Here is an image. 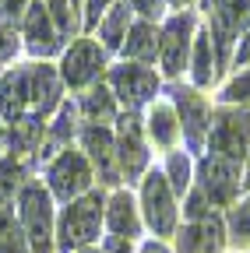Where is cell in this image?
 I'll return each instance as SVG.
<instances>
[{
  "label": "cell",
  "instance_id": "obj_4",
  "mask_svg": "<svg viewBox=\"0 0 250 253\" xmlns=\"http://www.w3.org/2000/svg\"><path fill=\"white\" fill-rule=\"evenodd\" d=\"M250 144V109H215L211 113V155L240 166Z\"/></svg>",
  "mask_w": 250,
  "mask_h": 253
},
{
  "label": "cell",
  "instance_id": "obj_5",
  "mask_svg": "<svg viewBox=\"0 0 250 253\" xmlns=\"http://www.w3.org/2000/svg\"><path fill=\"white\" fill-rule=\"evenodd\" d=\"M109 84L116 91V99L127 106L131 113H138L155 91H159V78H155L151 67H138V63H123V67H113L109 71Z\"/></svg>",
  "mask_w": 250,
  "mask_h": 253
},
{
  "label": "cell",
  "instance_id": "obj_1",
  "mask_svg": "<svg viewBox=\"0 0 250 253\" xmlns=\"http://www.w3.org/2000/svg\"><path fill=\"white\" fill-rule=\"evenodd\" d=\"M102 194L92 190L81 201H71L60 214V225H56V236H60V253H74L81 246H88L92 239L99 236V221H102Z\"/></svg>",
  "mask_w": 250,
  "mask_h": 253
},
{
  "label": "cell",
  "instance_id": "obj_26",
  "mask_svg": "<svg viewBox=\"0 0 250 253\" xmlns=\"http://www.w3.org/2000/svg\"><path fill=\"white\" fill-rule=\"evenodd\" d=\"M211 78H215V60H211V36L204 28L194 39V81L198 84H211Z\"/></svg>",
  "mask_w": 250,
  "mask_h": 253
},
{
  "label": "cell",
  "instance_id": "obj_30",
  "mask_svg": "<svg viewBox=\"0 0 250 253\" xmlns=\"http://www.w3.org/2000/svg\"><path fill=\"white\" fill-rule=\"evenodd\" d=\"M229 229H233V239H236V243H250V201H243V204L233 208Z\"/></svg>",
  "mask_w": 250,
  "mask_h": 253
},
{
  "label": "cell",
  "instance_id": "obj_3",
  "mask_svg": "<svg viewBox=\"0 0 250 253\" xmlns=\"http://www.w3.org/2000/svg\"><path fill=\"white\" fill-rule=\"evenodd\" d=\"M21 232L32 243L36 253H53V211H50V194L39 183L21 186Z\"/></svg>",
  "mask_w": 250,
  "mask_h": 253
},
{
  "label": "cell",
  "instance_id": "obj_10",
  "mask_svg": "<svg viewBox=\"0 0 250 253\" xmlns=\"http://www.w3.org/2000/svg\"><path fill=\"white\" fill-rule=\"evenodd\" d=\"M102 67H106L102 46L92 42V39H78L67 49V56H64V81L71 88H85V84H92V81L102 74Z\"/></svg>",
  "mask_w": 250,
  "mask_h": 253
},
{
  "label": "cell",
  "instance_id": "obj_13",
  "mask_svg": "<svg viewBox=\"0 0 250 253\" xmlns=\"http://www.w3.org/2000/svg\"><path fill=\"white\" fill-rule=\"evenodd\" d=\"M173 99H176V109H180L187 144L198 151L204 144V134H208V106H204V99L194 88H173Z\"/></svg>",
  "mask_w": 250,
  "mask_h": 253
},
{
  "label": "cell",
  "instance_id": "obj_44",
  "mask_svg": "<svg viewBox=\"0 0 250 253\" xmlns=\"http://www.w3.org/2000/svg\"><path fill=\"white\" fill-rule=\"evenodd\" d=\"M71 4H74V0H71Z\"/></svg>",
  "mask_w": 250,
  "mask_h": 253
},
{
  "label": "cell",
  "instance_id": "obj_12",
  "mask_svg": "<svg viewBox=\"0 0 250 253\" xmlns=\"http://www.w3.org/2000/svg\"><path fill=\"white\" fill-rule=\"evenodd\" d=\"M81 141H85V151L92 155V162H96V169H99V179L102 183H120V162H116V144H113V137H109V130L106 126H99V123H88L85 130H81Z\"/></svg>",
  "mask_w": 250,
  "mask_h": 253
},
{
  "label": "cell",
  "instance_id": "obj_8",
  "mask_svg": "<svg viewBox=\"0 0 250 253\" xmlns=\"http://www.w3.org/2000/svg\"><path fill=\"white\" fill-rule=\"evenodd\" d=\"M88 183H92V169H88V158L81 151H64L50 166V186H53V194L60 201H67V204L78 194H85Z\"/></svg>",
  "mask_w": 250,
  "mask_h": 253
},
{
  "label": "cell",
  "instance_id": "obj_11",
  "mask_svg": "<svg viewBox=\"0 0 250 253\" xmlns=\"http://www.w3.org/2000/svg\"><path fill=\"white\" fill-rule=\"evenodd\" d=\"M116 162H120L123 176H127V183H131V179H138V176L145 172V166H148V148H145V141H141V123H138V116H134V113H127V116L120 120Z\"/></svg>",
  "mask_w": 250,
  "mask_h": 253
},
{
  "label": "cell",
  "instance_id": "obj_40",
  "mask_svg": "<svg viewBox=\"0 0 250 253\" xmlns=\"http://www.w3.org/2000/svg\"><path fill=\"white\" fill-rule=\"evenodd\" d=\"M169 4H173V7H183V4H191V0H169Z\"/></svg>",
  "mask_w": 250,
  "mask_h": 253
},
{
  "label": "cell",
  "instance_id": "obj_34",
  "mask_svg": "<svg viewBox=\"0 0 250 253\" xmlns=\"http://www.w3.org/2000/svg\"><path fill=\"white\" fill-rule=\"evenodd\" d=\"M28 4V0H0V11H4V18H7V25L11 21H18V18H25V7Z\"/></svg>",
  "mask_w": 250,
  "mask_h": 253
},
{
  "label": "cell",
  "instance_id": "obj_31",
  "mask_svg": "<svg viewBox=\"0 0 250 253\" xmlns=\"http://www.w3.org/2000/svg\"><path fill=\"white\" fill-rule=\"evenodd\" d=\"M222 102H233V106H250V71L233 78L222 91Z\"/></svg>",
  "mask_w": 250,
  "mask_h": 253
},
{
  "label": "cell",
  "instance_id": "obj_21",
  "mask_svg": "<svg viewBox=\"0 0 250 253\" xmlns=\"http://www.w3.org/2000/svg\"><path fill=\"white\" fill-rule=\"evenodd\" d=\"M131 21V4L127 0H116L113 11L99 21V39H102V49H120L123 46V28Z\"/></svg>",
  "mask_w": 250,
  "mask_h": 253
},
{
  "label": "cell",
  "instance_id": "obj_39",
  "mask_svg": "<svg viewBox=\"0 0 250 253\" xmlns=\"http://www.w3.org/2000/svg\"><path fill=\"white\" fill-rule=\"evenodd\" d=\"M141 253H169V250H166V246H159V243H148Z\"/></svg>",
  "mask_w": 250,
  "mask_h": 253
},
{
  "label": "cell",
  "instance_id": "obj_18",
  "mask_svg": "<svg viewBox=\"0 0 250 253\" xmlns=\"http://www.w3.org/2000/svg\"><path fill=\"white\" fill-rule=\"evenodd\" d=\"M123 56H131L134 63H151L155 53H159V32H155L151 21H138L127 36H123Z\"/></svg>",
  "mask_w": 250,
  "mask_h": 253
},
{
  "label": "cell",
  "instance_id": "obj_16",
  "mask_svg": "<svg viewBox=\"0 0 250 253\" xmlns=\"http://www.w3.org/2000/svg\"><path fill=\"white\" fill-rule=\"evenodd\" d=\"M222 243H226L222 221L215 214H208L201 221H191V225L180 232V253H218Z\"/></svg>",
  "mask_w": 250,
  "mask_h": 253
},
{
  "label": "cell",
  "instance_id": "obj_41",
  "mask_svg": "<svg viewBox=\"0 0 250 253\" xmlns=\"http://www.w3.org/2000/svg\"><path fill=\"white\" fill-rule=\"evenodd\" d=\"M247 186H250V169H247Z\"/></svg>",
  "mask_w": 250,
  "mask_h": 253
},
{
  "label": "cell",
  "instance_id": "obj_20",
  "mask_svg": "<svg viewBox=\"0 0 250 253\" xmlns=\"http://www.w3.org/2000/svg\"><path fill=\"white\" fill-rule=\"evenodd\" d=\"M43 130H46V123H43L36 113H32V116L14 120V123H11V130H7V144H11L14 158H18V155H25V151H36V148H39V141H43Z\"/></svg>",
  "mask_w": 250,
  "mask_h": 253
},
{
  "label": "cell",
  "instance_id": "obj_23",
  "mask_svg": "<svg viewBox=\"0 0 250 253\" xmlns=\"http://www.w3.org/2000/svg\"><path fill=\"white\" fill-rule=\"evenodd\" d=\"M0 253H28V239L21 232V221H14V211H0Z\"/></svg>",
  "mask_w": 250,
  "mask_h": 253
},
{
  "label": "cell",
  "instance_id": "obj_24",
  "mask_svg": "<svg viewBox=\"0 0 250 253\" xmlns=\"http://www.w3.org/2000/svg\"><path fill=\"white\" fill-rule=\"evenodd\" d=\"M148 130H151L155 144L173 148V141H176V116H173V109L169 106H155L148 113Z\"/></svg>",
  "mask_w": 250,
  "mask_h": 253
},
{
  "label": "cell",
  "instance_id": "obj_33",
  "mask_svg": "<svg viewBox=\"0 0 250 253\" xmlns=\"http://www.w3.org/2000/svg\"><path fill=\"white\" fill-rule=\"evenodd\" d=\"M187 218H191V221L208 218V201L201 197V190H198V194H191V201H187Z\"/></svg>",
  "mask_w": 250,
  "mask_h": 253
},
{
  "label": "cell",
  "instance_id": "obj_25",
  "mask_svg": "<svg viewBox=\"0 0 250 253\" xmlns=\"http://www.w3.org/2000/svg\"><path fill=\"white\" fill-rule=\"evenodd\" d=\"M46 11H50V21H53V28H56L60 42L71 39L74 32H78V14H74V4H71V0H46Z\"/></svg>",
  "mask_w": 250,
  "mask_h": 253
},
{
  "label": "cell",
  "instance_id": "obj_42",
  "mask_svg": "<svg viewBox=\"0 0 250 253\" xmlns=\"http://www.w3.org/2000/svg\"><path fill=\"white\" fill-rule=\"evenodd\" d=\"M0 144H4V130H0Z\"/></svg>",
  "mask_w": 250,
  "mask_h": 253
},
{
  "label": "cell",
  "instance_id": "obj_9",
  "mask_svg": "<svg viewBox=\"0 0 250 253\" xmlns=\"http://www.w3.org/2000/svg\"><path fill=\"white\" fill-rule=\"evenodd\" d=\"M191 32H194V14H173L159 36V56H162V71L169 78H176L187 63V49H191Z\"/></svg>",
  "mask_w": 250,
  "mask_h": 253
},
{
  "label": "cell",
  "instance_id": "obj_37",
  "mask_svg": "<svg viewBox=\"0 0 250 253\" xmlns=\"http://www.w3.org/2000/svg\"><path fill=\"white\" fill-rule=\"evenodd\" d=\"M102 253H131V239H120V236H109Z\"/></svg>",
  "mask_w": 250,
  "mask_h": 253
},
{
  "label": "cell",
  "instance_id": "obj_17",
  "mask_svg": "<svg viewBox=\"0 0 250 253\" xmlns=\"http://www.w3.org/2000/svg\"><path fill=\"white\" fill-rule=\"evenodd\" d=\"M25 102H28V71L18 67L7 78H0V113L14 123V120H21Z\"/></svg>",
  "mask_w": 250,
  "mask_h": 253
},
{
  "label": "cell",
  "instance_id": "obj_32",
  "mask_svg": "<svg viewBox=\"0 0 250 253\" xmlns=\"http://www.w3.org/2000/svg\"><path fill=\"white\" fill-rule=\"evenodd\" d=\"M18 53V39H14V28L7 21H0V60H14Z\"/></svg>",
  "mask_w": 250,
  "mask_h": 253
},
{
  "label": "cell",
  "instance_id": "obj_43",
  "mask_svg": "<svg viewBox=\"0 0 250 253\" xmlns=\"http://www.w3.org/2000/svg\"><path fill=\"white\" fill-rule=\"evenodd\" d=\"M81 253H96V250H81Z\"/></svg>",
  "mask_w": 250,
  "mask_h": 253
},
{
  "label": "cell",
  "instance_id": "obj_14",
  "mask_svg": "<svg viewBox=\"0 0 250 253\" xmlns=\"http://www.w3.org/2000/svg\"><path fill=\"white\" fill-rule=\"evenodd\" d=\"M25 39H28V49H32L36 56H53L60 46H64L43 0H32L28 11H25Z\"/></svg>",
  "mask_w": 250,
  "mask_h": 253
},
{
  "label": "cell",
  "instance_id": "obj_38",
  "mask_svg": "<svg viewBox=\"0 0 250 253\" xmlns=\"http://www.w3.org/2000/svg\"><path fill=\"white\" fill-rule=\"evenodd\" d=\"M233 60H236V63H250V32H247V39L240 42V49L233 53Z\"/></svg>",
  "mask_w": 250,
  "mask_h": 253
},
{
  "label": "cell",
  "instance_id": "obj_19",
  "mask_svg": "<svg viewBox=\"0 0 250 253\" xmlns=\"http://www.w3.org/2000/svg\"><path fill=\"white\" fill-rule=\"evenodd\" d=\"M109 229L120 239H134L141 232V221H138V208L131 201V194H113L109 201Z\"/></svg>",
  "mask_w": 250,
  "mask_h": 253
},
{
  "label": "cell",
  "instance_id": "obj_7",
  "mask_svg": "<svg viewBox=\"0 0 250 253\" xmlns=\"http://www.w3.org/2000/svg\"><path fill=\"white\" fill-rule=\"evenodd\" d=\"M141 204H145V218L148 225L159 232V236H169L176 229V204H173V190L166 183L162 172H151L145 179V190H141Z\"/></svg>",
  "mask_w": 250,
  "mask_h": 253
},
{
  "label": "cell",
  "instance_id": "obj_36",
  "mask_svg": "<svg viewBox=\"0 0 250 253\" xmlns=\"http://www.w3.org/2000/svg\"><path fill=\"white\" fill-rule=\"evenodd\" d=\"M109 7V0H88V7H85V25H99V14Z\"/></svg>",
  "mask_w": 250,
  "mask_h": 253
},
{
  "label": "cell",
  "instance_id": "obj_35",
  "mask_svg": "<svg viewBox=\"0 0 250 253\" xmlns=\"http://www.w3.org/2000/svg\"><path fill=\"white\" fill-rule=\"evenodd\" d=\"M127 4H131L134 11H141V14H145V21L162 14V0H127Z\"/></svg>",
  "mask_w": 250,
  "mask_h": 253
},
{
  "label": "cell",
  "instance_id": "obj_15",
  "mask_svg": "<svg viewBox=\"0 0 250 253\" xmlns=\"http://www.w3.org/2000/svg\"><path fill=\"white\" fill-rule=\"evenodd\" d=\"M28 102L36 106L39 120H46L53 113V106L60 102V78L53 67H46V63L28 67Z\"/></svg>",
  "mask_w": 250,
  "mask_h": 253
},
{
  "label": "cell",
  "instance_id": "obj_22",
  "mask_svg": "<svg viewBox=\"0 0 250 253\" xmlns=\"http://www.w3.org/2000/svg\"><path fill=\"white\" fill-rule=\"evenodd\" d=\"M78 113H85L88 116V123H109V120H116V102H113V91H106L102 84L99 88H92L85 99H81V106H78Z\"/></svg>",
  "mask_w": 250,
  "mask_h": 253
},
{
  "label": "cell",
  "instance_id": "obj_28",
  "mask_svg": "<svg viewBox=\"0 0 250 253\" xmlns=\"http://www.w3.org/2000/svg\"><path fill=\"white\" fill-rule=\"evenodd\" d=\"M166 183L169 190H176V194H183L187 186H191V158H187L183 151H173L169 162H166Z\"/></svg>",
  "mask_w": 250,
  "mask_h": 253
},
{
  "label": "cell",
  "instance_id": "obj_29",
  "mask_svg": "<svg viewBox=\"0 0 250 253\" xmlns=\"http://www.w3.org/2000/svg\"><path fill=\"white\" fill-rule=\"evenodd\" d=\"M78 106L74 102H60V113H56V123H53V130H50V141L53 144H60V141H67V137H74V130H78Z\"/></svg>",
  "mask_w": 250,
  "mask_h": 253
},
{
  "label": "cell",
  "instance_id": "obj_6",
  "mask_svg": "<svg viewBox=\"0 0 250 253\" xmlns=\"http://www.w3.org/2000/svg\"><path fill=\"white\" fill-rule=\"evenodd\" d=\"M198 179H201V197L218 204V208L233 204L236 194H240V169L233 162H226V158L208 155L198 169Z\"/></svg>",
  "mask_w": 250,
  "mask_h": 253
},
{
  "label": "cell",
  "instance_id": "obj_2",
  "mask_svg": "<svg viewBox=\"0 0 250 253\" xmlns=\"http://www.w3.org/2000/svg\"><path fill=\"white\" fill-rule=\"evenodd\" d=\"M204 11L211 18L208 36L218 46V63H229L233 60V42L250 25V0H204Z\"/></svg>",
  "mask_w": 250,
  "mask_h": 253
},
{
  "label": "cell",
  "instance_id": "obj_27",
  "mask_svg": "<svg viewBox=\"0 0 250 253\" xmlns=\"http://www.w3.org/2000/svg\"><path fill=\"white\" fill-rule=\"evenodd\" d=\"M25 162H21V158H4V162H0V204H7L11 197H14V190L25 183Z\"/></svg>",
  "mask_w": 250,
  "mask_h": 253
}]
</instances>
